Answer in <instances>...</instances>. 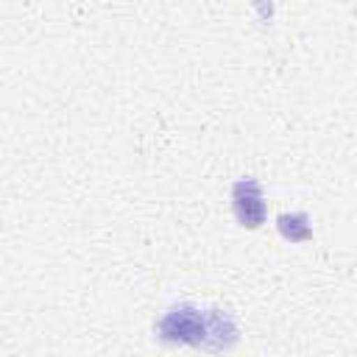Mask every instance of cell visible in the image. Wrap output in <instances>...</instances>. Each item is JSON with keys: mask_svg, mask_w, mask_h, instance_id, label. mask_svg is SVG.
<instances>
[{"mask_svg": "<svg viewBox=\"0 0 357 357\" xmlns=\"http://www.w3.org/2000/svg\"><path fill=\"white\" fill-rule=\"evenodd\" d=\"M156 337L170 346H192L206 351L209 340V315L190 301L173 304L156 324Z\"/></svg>", "mask_w": 357, "mask_h": 357, "instance_id": "obj_1", "label": "cell"}, {"mask_svg": "<svg viewBox=\"0 0 357 357\" xmlns=\"http://www.w3.org/2000/svg\"><path fill=\"white\" fill-rule=\"evenodd\" d=\"M231 209L240 226L245 229H259L268 218V204L262 184L257 178H240L231 184Z\"/></svg>", "mask_w": 357, "mask_h": 357, "instance_id": "obj_2", "label": "cell"}, {"mask_svg": "<svg viewBox=\"0 0 357 357\" xmlns=\"http://www.w3.org/2000/svg\"><path fill=\"white\" fill-rule=\"evenodd\" d=\"M276 226H279L282 237L290 240V243H304V240L312 237V226H310V218L304 212H290V215L282 212L276 218Z\"/></svg>", "mask_w": 357, "mask_h": 357, "instance_id": "obj_3", "label": "cell"}]
</instances>
